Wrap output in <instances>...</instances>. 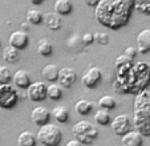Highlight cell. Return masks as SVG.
I'll list each match as a JSON object with an SVG mask.
<instances>
[{
    "label": "cell",
    "instance_id": "6da1fadb",
    "mask_svg": "<svg viewBox=\"0 0 150 146\" xmlns=\"http://www.w3.org/2000/svg\"><path fill=\"white\" fill-rule=\"evenodd\" d=\"M133 8V0H100L94 8V16L101 26L120 29L129 23Z\"/></svg>",
    "mask_w": 150,
    "mask_h": 146
},
{
    "label": "cell",
    "instance_id": "7a4b0ae2",
    "mask_svg": "<svg viewBox=\"0 0 150 146\" xmlns=\"http://www.w3.org/2000/svg\"><path fill=\"white\" fill-rule=\"evenodd\" d=\"M134 126L142 135H150V90H142L134 100Z\"/></svg>",
    "mask_w": 150,
    "mask_h": 146
},
{
    "label": "cell",
    "instance_id": "3957f363",
    "mask_svg": "<svg viewBox=\"0 0 150 146\" xmlns=\"http://www.w3.org/2000/svg\"><path fill=\"white\" fill-rule=\"evenodd\" d=\"M72 134L81 145H92L98 137V129L92 122L82 120L72 126Z\"/></svg>",
    "mask_w": 150,
    "mask_h": 146
},
{
    "label": "cell",
    "instance_id": "277c9868",
    "mask_svg": "<svg viewBox=\"0 0 150 146\" xmlns=\"http://www.w3.org/2000/svg\"><path fill=\"white\" fill-rule=\"evenodd\" d=\"M36 138L44 146H59L61 142L62 133L57 125L47 124L39 129Z\"/></svg>",
    "mask_w": 150,
    "mask_h": 146
},
{
    "label": "cell",
    "instance_id": "5b68a950",
    "mask_svg": "<svg viewBox=\"0 0 150 146\" xmlns=\"http://www.w3.org/2000/svg\"><path fill=\"white\" fill-rule=\"evenodd\" d=\"M19 102V93L12 85H0V109H12Z\"/></svg>",
    "mask_w": 150,
    "mask_h": 146
},
{
    "label": "cell",
    "instance_id": "8992f818",
    "mask_svg": "<svg viewBox=\"0 0 150 146\" xmlns=\"http://www.w3.org/2000/svg\"><path fill=\"white\" fill-rule=\"evenodd\" d=\"M102 81V70L97 67H91L82 73L81 82L88 89H96Z\"/></svg>",
    "mask_w": 150,
    "mask_h": 146
},
{
    "label": "cell",
    "instance_id": "52a82bcc",
    "mask_svg": "<svg viewBox=\"0 0 150 146\" xmlns=\"http://www.w3.org/2000/svg\"><path fill=\"white\" fill-rule=\"evenodd\" d=\"M112 130L116 135H125L127 132H130V120L127 117V114L121 113L117 114L116 117L112 120Z\"/></svg>",
    "mask_w": 150,
    "mask_h": 146
},
{
    "label": "cell",
    "instance_id": "ba28073f",
    "mask_svg": "<svg viewBox=\"0 0 150 146\" xmlns=\"http://www.w3.org/2000/svg\"><path fill=\"white\" fill-rule=\"evenodd\" d=\"M28 99L33 102H40L47 99V84L42 81H33L27 89Z\"/></svg>",
    "mask_w": 150,
    "mask_h": 146
},
{
    "label": "cell",
    "instance_id": "9c48e42d",
    "mask_svg": "<svg viewBox=\"0 0 150 146\" xmlns=\"http://www.w3.org/2000/svg\"><path fill=\"white\" fill-rule=\"evenodd\" d=\"M8 43H9V47L20 51V49H24V48L28 45L29 37H28V35H27V32L19 29V31H13L9 35Z\"/></svg>",
    "mask_w": 150,
    "mask_h": 146
},
{
    "label": "cell",
    "instance_id": "30bf717a",
    "mask_svg": "<svg viewBox=\"0 0 150 146\" xmlns=\"http://www.w3.org/2000/svg\"><path fill=\"white\" fill-rule=\"evenodd\" d=\"M77 80V74L74 72V69L72 68H61L59 72V77H57V81H59L60 86H64V88H71L72 85L76 82Z\"/></svg>",
    "mask_w": 150,
    "mask_h": 146
},
{
    "label": "cell",
    "instance_id": "8fae6325",
    "mask_svg": "<svg viewBox=\"0 0 150 146\" xmlns=\"http://www.w3.org/2000/svg\"><path fill=\"white\" fill-rule=\"evenodd\" d=\"M49 118H51V113H49V110L44 106H36L31 112L32 122L40 128L47 125V124H49Z\"/></svg>",
    "mask_w": 150,
    "mask_h": 146
},
{
    "label": "cell",
    "instance_id": "7c38bea8",
    "mask_svg": "<svg viewBox=\"0 0 150 146\" xmlns=\"http://www.w3.org/2000/svg\"><path fill=\"white\" fill-rule=\"evenodd\" d=\"M137 52L141 55H145L150 52V28H145L137 35Z\"/></svg>",
    "mask_w": 150,
    "mask_h": 146
},
{
    "label": "cell",
    "instance_id": "4fadbf2b",
    "mask_svg": "<svg viewBox=\"0 0 150 146\" xmlns=\"http://www.w3.org/2000/svg\"><path fill=\"white\" fill-rule=\"evenodd\" d=\"M12 81L20 89H28V86L32 84L29 73L24 69H19L12 74Z\"/></svg>",
    "mask_w": 150,
    "mask_h": 146
},
{
    "label": "cell",
    "instance_id": "5bb4252c",
    "mask_svg": "<svg viewBox=\"0 0 150 146\" xmlns=\"http://www.w3.org/2000/svg\"><path fill=\"white\" fill-rule=\"evenodd\" d=\"M122 146H142L144 143V135L137 130H130L121 138Z\"/></svg>",
    "mask_w": 150,
    "mask_h": 146
},
{
    "label": "cell",
    "instance_id": "9a60e30c",
    "mask_svg": "<svg viewBox=\"0 0 150 146\" xmlns=\"http://www.w3.org/2000/svg\"><path fill=\"white\" fill-rule=\"evenodd\" d=\"M42 20L51 31H59L61 28V17L54 12H48V13L42 15Z\"/></svg>",
    "mask_w": 150,
    "mask_h": 146
},
{
    "label": "cell",
    "instance_id": "2e32d148",
    "mask_svg": "<svg viewBox=\"0 0 150 146\" xmlns=\"http://www.w3.org/2000/svg\"><path fill=\"white\" fill-rule=\"evenodd\" d=\"M73 11V4L71 0H56L54 1V13L59 16H65Z\"/></svg>",
    "mask_w": 150,
    "mask_h": 146
},
{
    "label": "cell",
    "instance_id": "e0dca14e",
    "mask_svg": "<svg viewBox=\"0 0 150 146\" xmlns=\"http://www.w3.org/2000/svg\"><path fill=\"white\" fill-rule=\"evenodd\" d=\"M59 72H60V68L54 64H48L45 67L42 68L41 70V76L47 80V81H51L54 82L57 81V77H59Z\"/></svg>",
    "mask_w": 150,
    "mask_h": 146
},
{
    "label": "cell",
    "instance_id": "ac0fdd59",
    "mask_svg": "<svg viewBox=\"0 0 150 146\" xmlns=\"http://www.w3.org/2000/svg\"><path fill=\"white\" fill-rule=\"evenodd\" d=\"M37 138L36 135H33L31 132L24 130L17 135V145L19 146H36Z\"/></svg>",
    "mask_w": 150,
    "mask_h": 146
},
{
    "label": "cell",
    "instance_id": "d6986e66",
    "mask_svg": "<svg viewBox=\"0 0 150 146\" xmlns=\"http://www.w3.org/2000/svg\"><path fill=\"white\" fill-rule=\"evenodd\" d=\"M93 108H94L93 102L88 101V100H79V101L76 102V105H74V110L81 116L91 114L92 110H93Z\"/></svg>",
    "mask_w": 150,
    "mask_h": 146
},
{
    "label": "cell",
    "instance_id": "ffe728a7",
    "mask_svg": "<svg viewBox=\"0 0 150 146\" xmlns=\"http://www.w3.org/2000/svg\"><path fill=\"white\" fill-rule=\"evenodd\" d=\"M1 56H3V60L7 62H9V64H15V62L19 61L20 59V53L17 49H15V48L12 47H6L3 49V53H1Z\"/></svg>",
    "mask_w": 150,
    "mask_h": 146
},
{
    "label": "cell",
    "instance_id": "44dd1931",
    "mask_svg": "<svg viewBox=\"0 0 150 146\" xmlns=\"http://www.w3.org/2000/svg\"><path fill=\"white\" fill-rule=\"evenodd\" d=\"M37 52H39L41 56L48 57V56H51L52 52H53V45H52V43L49 41L48 39H40L39 41H37Z\"/></svg>",
    "mask_w": 150,
    "mask_h": 146
},
{
    "label": "cell",
    "instance_id": "7402d4cb",
    "mask_svg": "<svg viewBox=\"0 0 150 146\" xmlns=\"http://www.w3.org/2000/svg\"><path fill=\"white\" fill-rule=\"evenodd\" d=\"M52 116L54 117V120L60 124H65L69 120V112L65 106H56L52 110Z\"/></svg>",
    "mask_w": 150,
    "mask_h": 146
},
{
    "label": "cell",
    "instance_id": "603a6c76",
    "mask_svg": "<svg viewBox=\"0 0 150 146\" xmlns=\"http://www.w3.org/2000/svg\"><path fill=\"white\" fill-rule=\"evenodd\" d=\"M98 106L100 109L102 110H106V112H109V110H113L114 108L117 106V101L114 97H112V96H102L101 99L98 100Z\"/></svg>",
    "mask_w": 150,
    "mask_h": 146
},
{
    "label": "cell",
    "instance_id": "cb8c5ba5",
    "mask_svg": "<svg viewBox=\"0 0 150 146\" xmlns=\"http://www.w3.org/2000/svg\"><path fill=\"white\" fill-rule=\"evenodd\" d=\"M62 96V88L57 84H51L47 85V97L51 99L52 101H57V100L61 99Z\"/></svg>",
    "mask_w": 150,
    "mask_h": 146
},
{
    "label": "cell",
    "instance_id": "d4e9b609",
    "mask_svg": "<svg viewBox=\"0 0 150 146\" xmlns=\"http://www.w3.org/2000/svg\"><path fill=\"white\" fill-rule=\"evenodd\" d=\"M27 21L33 26H39L42 23V13L36 8H31L27 12Z\"/></svg>",
    "mask_w": 150,
    "mask_h": 146
},
{
    "label": "cell",
    "instance_id": "484cf974",
    "mask_svg": "<svg viewBox=\"0 0 150 146\" xmlns=\"http://www.w3.org/2000/svg\"><path fill=\"white\" fill-rule=\"evenodd\" d=\"M94 121H96V124L101 125V126H105V125L110 124L112 118H110V116H109V113L106 112V110L100 109L94 113Z\"/></svg>",
    "mask_w": 150,
    "mask_h": 146
},
{
    "label": "cell",
    "instance_id": "4316f807",
    "mask_svg": "<svg viewBox=\"0 0 150 146\" xmlns=\"http://www.w3.org/2000/svg\"><path fill=\"white\" fill-rule=\"evenodd\" d=\"M12 80V72L8 67L0 65V85L9 84V81Z\"/></svg>",
    "mask_w": 150,
    "mask_h": 146
},
{
    "label": "cell",
    "instance_id": "83f0119b",
    "mask_svg": "<svg viewBox=\"0 0 150 146\" xmlns=\"http://www.w3.org/2000/svg\"><path fill=\"white\" fill-rule=\"evenodd\" d=\"M134 9L138 11L139 13L150 15V1H145V0H141V1H134Z\"/></svg>",
    "mask_w": 150,
    "mask_h": 146
},
{
    "label": "cell",
    "instance_id": "f1b7e54d",
    "mask_svg": "<svg viewBox=\"0 0 150 146\" xmlns=\"http://www.w3.org/2000/svg\"><path fill=\"white\" fill-rule=\"evenodd\" d=\"M93 40L100 45H108L109 36L105 32H96V33H93Z\"/></svg>",
    "mask_w": 150,
    "mask_h": 146
},
{
    "label": "cell",
    "instance_id": "f546056e",
    "mask_svg": "<svg viewBox=\"0 0 150 146\" xmlns=\"http://www.w3.org/2000/svg\"><path fill=\"white\" fill-rule=\"evenodd\" d=\"M132 62H133V60H130L125 55H121V56H118L116 59V68L120 69V68H124V67H129V65H132Z\"/></svg>",
    "mask_w": 150,
    "mask_h": 146
},
{
    "label": "cell",
    "instance_id": "4dcf8cb0",
    "mask_svg": "<svg viewBox=\"0 0 150 146\" xmlns=\"http://www.w3.org/2000/svg\"><path fill=\"white\" fill-rule=\"evenodd\" d=\"M137 53H138V52H137V49H136L134 47H129V48H126V49H125V52H124L125 56L129 57L130 60H133L134 57L137 56Z\"/></svg>",
    "mask_w": 150,
    "mask_h": 146
},
{
    "label": "cell",
    "instance_id": "1f68e13d",
    "mask_svg": "<svg viewBox=\"0 0 150 146\" xmlns=\"http://www.w3.org/2000/svg\"><path fill=\"white\" fill-rule=\"evenodd\" d=\"M82 43L86 45H91L92 43H94L93 40V33H89V32H86V33L82 36Z\"/></svg>",
    "mask_w": 150,
    "mask_h": 146
},
{
    "label": "cell",
    "instance_id": "d6a6232c",
    "mask_svg": "<svg viewBox=\"0 0 150 146\" xmlns=\"http://www.w3.org/2000/svg\"><path fill=\"white\" fill-rule=\"evenodd\" d=\"M98 1H100V0H86V1H85V4H86L88 7H94V8H96L97 4H98Z\"/></svg>",
    "mask_w": 150,
    "mask_h": 146
},
{
    "label": "cell",
    "instance_id": "836d02e7",
    "mask_svg": "<svg viewBox=\"0 0 150 146\" xmlns=\"http://www.w3.org/2000/svg\"><path fill=\"white\" fill-rule=\"evenodd\" d=\"M67 146H82V145L79 142V141H76L73 138V140H71V141H68V142H67Z\"/></svg>",
    "mask_w": 150,
    "mask_h": 146
},
{
    "label": "cell",
    "instance_id": "e575fe53",
    "mask_svg": "<svg viewBox=\"0 0 150 146\" xmlns=\"http://www.w3.org/2000/svg\"><path fill=\"white\" fill-rule=\"evenodd\" d=\"M31 3L35 4V6H40V4L44 3V0H31Z\"/></svg>",
    "mask_w": 150,
    "mask_h": 146
}]
</instances>
